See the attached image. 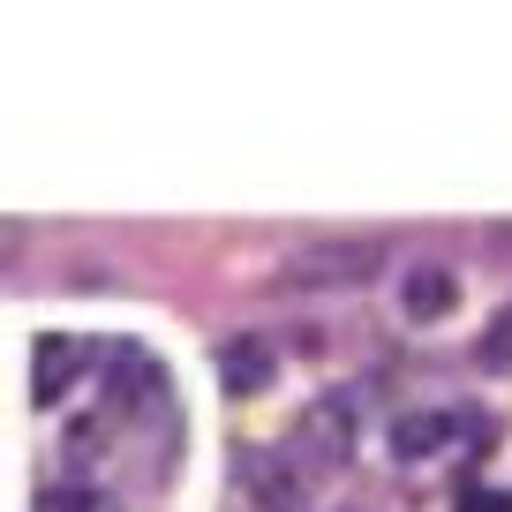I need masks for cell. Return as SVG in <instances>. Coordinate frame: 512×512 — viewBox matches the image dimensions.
I'll return each mask as SVG.
<instances>
[{
  "label": "cell",
  "instance_id": "7",
  "mask_svg": "<svg viewBox=\"0 0 512 512\" xmlns=\"http://www.w3.org/2000/svg\"><path fill=\"white\" fill-rule=\"evenodd\" d=\"M482 362H512V309L490 324V347H482Z\"/></svg>",
  "mask_w": 512,
  "mask_h": 512
},
{
  "label": "cell",
  "instance_id": "4",
  "mask_svg": "<svg viewBox=\"0 0 512 512\" xmlns=\"http://www.w3.org/2000/svg\"><path fill=\"white\" fill-rule=\"evenodd\" d=\"M445 437H460V422H452V415H407V422H392V452H400V460H422V452H437Z\"/></svg>",
  "mask_w": 512,
  "mask_h": 512
},
{
  "label": "cell",
  "instance_id": "3",
  "mask_svg": "<svg viewBox=\"0 0 512 512\" xmlns=\"http://www.w3.org/2000/svg\"><path fill=\"white\" fill-rule=\"evenodd\" d=\"M76 362H83V354H76V339H61V332H53V339H38L31 392H38V400H61V392H68V377H76Z\"/></svg>",
  "mask_w": 512,
  "mask_h": 512
},
{
  "label": "cell",
  "instance_id": "2",
  "mask_svg": "<svg viewBox=\"0 0 512 512\" xmlns=\"http://www.w3.org/2000/svg\"><path fill=\"white\" fill-rule=\"evenodd\" d=\"M452 302H460V279H452L445 264H415V272L400 279V309H407V317H422V324L445 317Z\"/></svg>",
  "mask_w": 512,
  "mask_h": 512
},
{
  "label": "cell",
  "instance_id": "6",
  "mask_svg": "<svg viewBox=\"0 0 512 512\" xmlns=\"http://www.w3.org/2000/svg\"><path fill=\"white\" fill-rule=\"evenodd\" d=\"M38 512H113V497H98V490H46Z\"/></svg>",
  "mask_w": 512,
  "mask_h": 512
},
{
  "label": "cell",
  "instance_id": "1",
  "mask_svg": "<svg viewBox=\"0 0 512 512\" xmlns=\"http://www.w3.org/2000/svg\"><path fill=\"white\" fill-rule=\"evenodd\" d=\"M384 272L377 241H317L287 264V287H362V279Z\"/></svg>",
  "mask_w": 512,
  "mask_h": 512
},
{
  "label": "cell",
  "instance_id": "5",
  "mask_svg": "<svg viewBox=\"0 0 512 512\" xmlns=\"http://www.w3.org/2000/svg\"><path fill=\"white\" fill-rule=\"evenodd\" d=\"M219 377L234 384V392H256V384L272 377V354L256 347V339H226V354H219Z\"/></svg>",
  "mask_w": 512,
  "mask_h": 512
},
{
  "label": "cell",
  "instance_id": "8",
  "mask_svg": "<svg viewBox=\"0 0 512 512\" xmlns=\"http://www.w3.org/2000/svg\"><path fill=\"white\" fill-rule=\"evenodd\" d=\"M460 512H512L505 490H460Z\"/></svg>",
  "mask_w": 512,
  "mask_h": 512
}]
</instances>
